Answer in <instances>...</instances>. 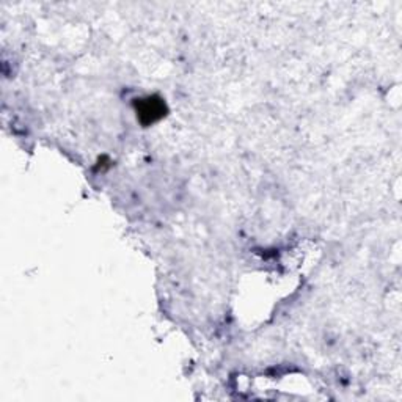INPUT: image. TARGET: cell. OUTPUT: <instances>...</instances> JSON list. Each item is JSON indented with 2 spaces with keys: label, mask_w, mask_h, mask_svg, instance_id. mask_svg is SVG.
I'll return each mask as SVG.
<instances>
[{
  "label": "cell",
  "mask_w": 402,
  "mask_h": 402,
  "mask_svg": "<svg viewBox=\"0 0 402 402\" xmlns=\"http://www.w3.org/2000/svg\"><path fill=\"white\" fill-rule=\"evenodd\" d=\"M165 105L158 98H148L142 99L140 104L137 105V115L140 118L143 125H153L154 121H158L165 114Z\"/></svg>",
  "instance_id": "1"
}]
</instances>
